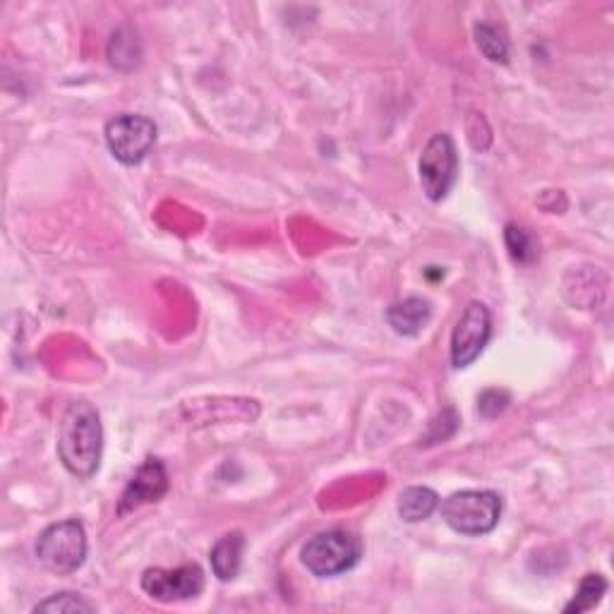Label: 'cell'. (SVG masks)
<instances>
[{
  "mask_svg": "<svg viewBox=\"0 0 614 614\" xmlns=\"http://www.w3.org/2000/svg\"><path fill=\"white\" fill-rule=\"evenodd\" d=\"M104 451V428L99 411L90 401L68 403L58 428V457L68 473L75 478H92L99 471Z\"/></svg>",
  "mask_w": 614,
  "mask_h": 614,
  "instance_id": "1",
  "label": "cell"
},
{
  "mask_svg": "<svg viewBox=\"0 0 614 614\" xmlns=\"http://www.w3.org/2000/svg\"><path fill=\"white\" fill-rule=\"evenodd\" d=\"M362 557V540L350 531H325L307 540L300 560L307 572L319 579H331L350 572Z\"/></svg>",
  "mask_w": 614,
  "mask_h": 614,
  "instance_id": "2",
  "label": "cell"
},
{
  "mask_svg": "<svg viewBox=\"0 0 614 614\" xmlns=\"http://www.w3.org/2000/svg\"><path fill=\"white\" fill-rule=\"evenodd\" d=\"M442 516L461 535H485L502 519V497L492 490H463L447 497Z\"/></svg>",
  "mask_w": 614,
  "mask_h": 614,
  "instance_id": "3",
  "label": "cell"
},
{
  "mask_svg": "<svg viewBox=\"0 0 614 614\" xmlns=\"http://www.w3.org/2000/svg\"><path fill=\"white\" fill-rule=\"evenodd\" d=\"M37 557L51 574H75L86 560V533L78 519L49 525L37 540Z\"/></svg>",
  "mask_w": 614,
  "mask_h": 614,
  "instance_id": "4",
  "label": "cell"
},
{
  "mask_svg": "<svg viewBox=\"0 0 614 614\" xmlns=\"http://www.w3.org/2000/svg\"><path fill=\"white\" fill-rule=\"evenodd\" d=\"M418 175L422 193L432 202H442L459 178L457 144L447 133H437L420 154Z\"/></svg>",
  "mask_w": 614,
  "mask_h": 614,
  "instance_id": "5",
  "label": "cell"
},
{
  "mask_svg": "<svg viewBox=\"0 0 614 614\" xmlns=\"http://www.w3.org/2000/svg\"><path fill=\"white\" fill-rule=\"evenodd\" d=\"M104 137L109 152L125 166L142 164L156 144V125L147 115L123 113L106 123Z\"/></svg>",
  "mask_w": 614,
  "mask_h": 614,
  "instance_id": "6",
  "label": "cell"
},
{
  "mask_svg": "<svg viewBox=\"0 0 614 614\" xmlns=\"http://www.w3.org/2000/svg\"><path fill=\"white\" fill-rule=\"evenodd\" d=\"M492 336V315L485 303L473 300L465 305L454 331H451V365L457 370L473 365L485 350Z\"/></svg>",
  "mask_w": 614,
  "mask_h": 614,
  "instance_id": "7",
  "label": "cell"
},
{
  "mask_svg": "<svg viewBox=\"0 0 614 614\" xmlns=\"http://www.w3.org/2000/svg\"><path fill=\"white\" fill-rule=\"evenodd\" d=\"M142 591L158 603H185L204 591V572L197 564L178 569H147L142 574Z\"/></svg>",
  "mask_w": 614,
  "mask_h": 614,
  "instance_id": "8",
  "label": "cell"
},
{
  "mask_svg": "<svg viewBox=\"0 0 614 614\" xmlns=\"http://www.w3.org/2000/svg\"><path fill=\"white\" fill-rule=\"evenodd\" d=\"M168 492V475L166 468L158 459H147L144 461L135 475L130 478L127 488L119 502V514H127V511H135L142 504H152L158 502L161 497Z\"/></svg>",
  "mask_w": 614,
  "mask_h": 614,
  "instance_id": "9",
  "label": "cell"
},
{
  "mask_svg": "<svg viewBox=\"0 0 614 614\" xmlns=\"http://www.w3.org/2000/svg\"><path fill=\"white\" fill-rule=\"evenodd\" d=\"M432 317V305L426 298H406L393 303L387 310V319L391 329L401 336H418L422 329L428 327Z\"/></svg>",
  "mask_w": 614,
  "mask_h": 614,
  "instance_id": "10",
  "label": "cell"
},
{
  "mask_svg": "<svg viewBox=\"0 0 614 614\" xmlns=\"http://www.w3.org/2000/svg\"><path fill=\"white\" fill-rule=\"evenodd\" d=\"M243 552H245V538L243 533L233 531L224 538H218V543L212 548V572L218 581H233L241 572L243 564Z\"/></svg>",
  "mask_w": 614,
  "mask_h": 614,
  "instance_id": "11",
  "label": "cell"
},
{
  "mask_svg": "<svg viewBox=\"0 0 614 614\" xmlns=\"http://www.w3.org/2000/svg\"><path fill=\"white\" fill-rule=\"evenodd\" d=\"M437 506H440V497L430 488H408L399 494V516L406 523H420L430 519Z\"/></svg>",
  "mask_w": 614,
  "mask_h": 614,
  "instance_id": "12",
  "label": "cell"
},
{
  "mask_svg": "<svg viewBox=\"0 0 614 614\" xmlns=\"http://www.w3.org/2000/svg\"><path fill=\"white\" fill-rule=\"evenodd\" d=\"M109 63L119 70H133L140 63V41L133 29H119L109 41Z\"/></svg>",
  "mask_w": 614,
  "mask_h": 614,
  "instance_id": "13",
  "label": "cell"
},
{
  "mask_svg": "<svg viewBox=\"0 0 614 614\" xmlns=\"http://www.w3.org/2000/svg\"><path fill=\"white\" fill-rule=\"evenodd\" d=\"M605 591H607V581L601 574L583 576V581L579 583V591L574 595V601L564 607V612L572 614V612H589V610H593L597 603L603 601Z\"/></svg>",
  "mask_w": 614,
  "mask_h": 614,
  "instance_id": "14",
  "label": "cell"
},
{
  "mask_svg": "<svg viewBox=\"0 0 614 614\" xmlns=\"http://www.w3.org/2000/svg\"><path fill=\"white\" fill-rule=\"evenodd\" d=\"M475 43L480 53L488 58L490 63H506L509 61V41L502 37L497 27L490 24H478L475 27Z\"/></svg>",
  "mask_w": 614,
  "mask_h": 614,
  "instance_id": "15",
  "label": "cell"
},
{
  "mask_svg": "<svg viewBox=\"0 0 614 614\" xmlns=\"http://www.w3.org/2000/svg\"><path fill=\"white\" fill-rule=\"evenodd\" d=\"M34 612H53V614H86V612H96V605L84 601L78 593H58L51 595L49 601H43L34 607Z\"/></svg>",
  "mask_w": 614,
  "mask_h": 614,
  "instance_id": "16",
  "label": "cell"
},
{
  "mask_svg": "<svg viewBox=\"0 0 614 614\" xmlns=\"http://www.w3.org/2000/svg\"><path fill=\"white\" fill-rule=\"evenodd\" d=\"M504 241L509 247V255L516 262H521V265H529V262L535 259V255H538L535 243L531 238V233L525 228H521L516 224H509L504 231Z\"/></svg>",
  "mask_w": 614,
  "mask_h": 614,
  "instance_id": "17",
  "label": "cell"
},
{
  "mask_svg": "<svg viewBox=\"0 0 614 614\" xmlns=\"http://www.w3.org/2000/svg\"><path fill=\"white\" fill-rule=\"evenodd\" d=\"M509 406V393L500 389H490L478 399V411L485 418H497Z\"/></svg>",
  "mask_w": 614,
  "mask_h": 614,
  "instance_id": "18",
  "label": "cell"
}]
</instances>
